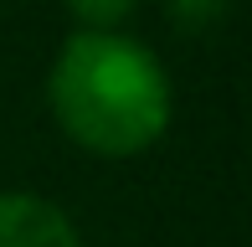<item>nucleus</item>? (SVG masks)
<instances>
[{
	"label": "nucleus",
	"mask_w": 252,
	"mask_h": 247,
	"mask_svg": "<svg viewBox=\"0 0 252 247\" xmlns=\"http://www.w3.org/2000/svg\"><path fill=\"white\" fill-rule=\"evenodd\" d=\"M47 103L67 139L103 160L155 150L175 114L159 57L124 31H72L52 57Z\"/></svg>",
	"instance_id": "f257e3e1"
},
{
	"label": "nucleus",
	"mask_w": 252,
	"mask_h": 247,
	"mask_svg": "<svg viewBox=\"0 0 252 247\" xmlns=\"http://www.w3.org/2000/svg\"><path fill=\"white\" fill-rule=\"evenodd\" d=\"M0 247H83L72 216L36 190H0Z\"/></svg>",
	"instance_id": "f03ea898"
},
{
	"label": "nucleus",
	"mask_w": 252,
	"mask_h": 247,
	"mask_svg": "<svg viewBox=\"0 0 252 247\" xmlns=\"http://www.w3.org/2000/svg\"><path fill=\"white\" fill-rule=\"evenodd\" d=\"M77 31H119L139 10V0H67Z\"/></svg>",
	"instance_id": "7ed1b4c3"
},
{
	"label": "nucleus",
	"mask_w": 252,
	"mask_h": 247,
	"mask_svg": "<svg viewBox=\"0 0 252 247\" xmlns=\"http://www.w3.org/2000/svg\"><path fill=\"white\" fill-rule=\"evenodd\" d=\"M226 10H232V0H165V16L180 31H211L226 21Z\"/></svg>",
	"instance_id": "20e7f679"
}]
</instances>
